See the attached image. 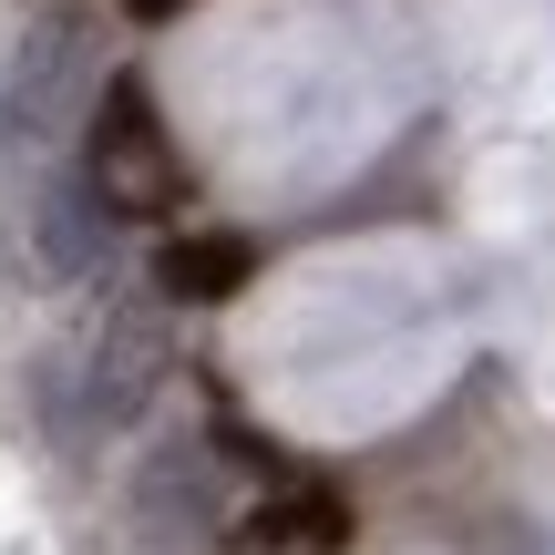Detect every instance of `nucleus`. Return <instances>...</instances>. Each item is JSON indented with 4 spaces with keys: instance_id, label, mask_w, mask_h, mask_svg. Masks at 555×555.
<instances>
[{
    "instance_id": "4",
    "label": "nucleus",
    "mask_w": 555,
    "mask_h": 555,
    "mask_svg": "<svg viewBox=\"0 0 555 555\" xmlns=\"http://www.w3.org/2000/svg\"><path fill=\"white\" fill-rule=\"evenodd\" d=\"M103 247H114V217H103V196L82 185V165H73V176H52L31 196V268L41 278H82Z\"/></svg>"
},
{
    "instance_id": "6",
    "label": "nucleus",
    "mask_w": 555,
    "mask_h": 555,
    "mask_svg": "<svg viewBox=\"0 0 555 555\" xmlns=\"http://www.w3.org/2000/svg\"><path fill=\"white\" fill-rule=\"evenodd\" d=\"M247 555H339L350 545V504L330 494V483H278L258 515L237 525Z\"/></svg>"
},
{
    "instance_id": "3",
    "label": "nucleus",
    "mask_w": 555,
    "mask_h": 555,
    "mask_svg": "<svg viewBox=\"0 0 555 555\" xmlns=\"http://www.w3.org/2000/svg\"><path fill=\"white\" fill-rule=\"evenodd\" d=\"M155 380H165V309H155V298L103 309L93 350H82V412H73V442H103L114 422H134Z\"/></svg>"
},
{
    "instance_id": "1",
    "label": "nucleus",
    "mask_w": 555,
    "mask_h": 555,
    "mask_svg": "<svg viewBox=\"0 0 555 555\" xmlns=\"http://www.w3.org/2000/svg\"><path fill=\"white\" fill-rule=\"evenodd\" d=\"M82 185L103 196V217H165V206L185 196V155L176 134H165L155 93H144V73H103L93 93V124H82Z\"/></svg>"
},
{
    "instance_id": "5",
    "label": "nucleus",
    "mask_w": 555,
    "mask_h": 555,
    "mask_svg": "<svg viewBox=\"0 0 555 555\" xmlns=\"http://www.w3.org/2000/svg\"><path fill=\"white\" fill-rule=\"evenodd\" d=\"M247 278H258V247H247L237 227H185V237H165V258H155V288L176 298V309H227Z\"/></svg>"
},
{
    "instance_id": "7",
    "label": "nucleus",
    "mask_w": 555,
    "mask_h": 555,
    "mask_svg": "<svg viewBox=\"0 0 555 555\" xmlns=\"http://www.w3.org/2000/svg\"><path fill=\"white\" fill-rule=\"evenodd\" d=\"M124 11H134V21H176L185 0H124Z\"/></svg>"
},
{
    "instance_id": "2",
    "label": "nucleus",
    "mask_w": 555,
    "mask_h": 555,
    "mask_svg": "<svg viewBox=\"0 0 555 555\" xmlns=\"http://www.w3.org/2000/svg\"><path fill=\"white\" fill-rule=\"evenodd\" d=\"M82 73H93V31H82V11H41L31 31L0 52V165H31L41 144L73 134Z\"/></svg>"
}]
</instances>
